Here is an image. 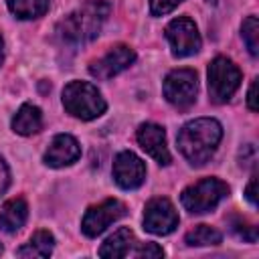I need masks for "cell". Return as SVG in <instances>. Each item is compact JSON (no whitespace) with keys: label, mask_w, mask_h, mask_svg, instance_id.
Here are the masks:
<instances>
[{"label":"cell","mask_w":259,"mask_h":259,"mask_svg":"<svg viewBox=\"0 0 259 259\" xmlns=\"http://www.w3.org/2000/svg\"><path fill=\"white\" fill-rule=\"evenodd\" d=\"M132 255H136V257H140V259H152V257H164V251H162V247H158L156 243H142Z\"/></svg>","instance_id":"603a6c76"},{"label":"cell","mask_w":259,"mask_h":259,"mask_svg":"<svg viewBox=\"0 0 259 259\" xmlns=\"http://www.w3.org/2000/svg\"><path fill=\"white\" fill-rule=\"evenodd\" d=\"M107 14H109V4L105 0H87L57 24L55 28L57 38L63 45H73V47L91 42L99 34Z\"/></svg>","instance_id":"6da1fadb"},{"label":"cell","mask_w":259,"mask_h":259,"mask_svg":"<svg viewBox=\"0 0 259 259\" xmlns=\"http://www.w3.org/2000/svg\"><path fill=\"white\" fill-rule=\"evenodd\" d=\"M166 38L170 42L172 55L178 59L196 55L202 45L198 28L188 16H178V18L170 20L166 26Z\"/></svg>","instance_id":"52a82bcc"},{"label":"cell","mask_w":259,"mask_h":259,"mask_svg":"<svg viewBox=\"0 0 259 259\" xmlns=\"http://www.w3.org/2000/svg\"><path fill=\"white\" fill-rule=\"evenodd\" d=\"M28 219V204L24 198H10L0 208V229L6 233H16L24 227Z\"/></svg>","instance_id":"9a60e30c"},{"label":"cell","mask_w":259,"mask_h":259,"mask_svg":"<svg viewBox=\"0 0 259 259\" xmlns=\"http://www.w3.org/2000/svg\"><path fill=\"white\" fill-rule=\"evenodd\" d=\"M247 105H249V109H251V111H257V109H259V107H257V79H253V81H251V85H249Z\"/></svg>","instance_id":"d4e9b609"},{"label":"cell","mask_w":259,"mask_h":259,"mask_svg":"<svg viewBox=\"0 0 259 259\" xmlns=\"http://www.w3.org/2000/svg\"><path fill=\"white\" fill-rule=\"evenodd\" d=\"M186 245L190 247H208V245H219L223 241L221 231H217L214 227L208 225H196L194 229H190L184 237Z\"/></svg>","instance_id":"d6986e66"},{"label":"cell","mask_w":259,"mask_h":259,"mask_svg":"<svg viewBox=\"0 0 259 259\" xmlns=\"http://www.w3.org/2000/svg\"><path fill=\"white\" fill-rule=\"evenodd\" d=\"M0 253H2V245H0Z\"/></svg>","instance_id":"83f0119b"},{"label":"cell","mask_w":259,"mask_h":259,"mask_svg":"<svg viewBox=\"0 0 259 259\" xmlns=\"http://www.w3.org/2000/svg\"><path fill=\"white\" fill-rule=\"evenodd\" d=\"M134 245H136L134 233L127 227H121L113 235H109L105 243L99 247V257H109V259L127 257L134 253Z\"/></svg>","instance_id":"5bb4252c"},{"label":"cell","mask_w":259,"mask_h":259,"mask_svg":"<svg viewBox=\"0 0 259 259\" xmlns=\"http://www.w3.org/2000/svg\"><path fill=\"white\" fill-rule=\"evenodd\" d=\"M55 249V237L49 231H36L26 245H22L16 255L18 257H49Z\"/></svg>","instance_id":"e0dca14e"},{"label":"cell","mask_w":259,"mask_h":259,"mask_svg":"<svg viewBox=\"0 0 259 259\" xmlns=\"http://www.w3.org/2000/svg\"><path fill=\"white\" fill-rule=\"evenodd\" d=\"M79 156H81L79 142L69 134H59L51 140L42 160L51 168H65V166L75 164L79 160Z\"/></svg>","instance_id":"4fadbf2b"},{"label":"cell","mask_w":259,"mask_h":259,"mask_svg":"<svg viewBox=\"0 0 259 259\" xmlns=\"http://www.w3.org/2000/svg\"><path fill=\"white\" fill-rule=\"evenodd\" d=\"M255 184H257V178L253 176L251 182H249V186H247V190H245V196H247V200H249L253 206L257 204V198H255Z\"/></svg>","instance_id":"484cf974"},{"label":"cell","mask_w":259,"mask_h":259,"mask_svg":"<svg viewBox=\"0 0 259 259\" xmlns=\"http://www.w3.org/2000/svg\"><path fill=\"white\" fill-rule=\"evenodd\" d=\"M241 36L251 53V57L259 55V22L257 16H247L241 24Z\"/></svg>","instance_id":"ffe728a7"},{"label":"cell","mask_w":259,"mask_h":259,"mask_svg":"<svg viewBox=\"0 0 259 259\" xmlns=\"http://www.w3.org/2000/svg\"><path fill=\"white\" fill-rule=\"evenodd\" d=\"M113 180L123 190H136L146 180V164L140 156L123 150L113 160Z\"/></svg>","instance_id":"8fae6325"},{"label":"cell","mask_w":259,"mask_h":259,"mask_svg":"<svg viewBox=\"0 0 259 259\" xmlns=\"http://www.w3.org/2000/svg\"><path fill=\"white\" fill-rule=\"evenodd\" d=\"M8 184H10V172H8L6 162L0 158V194H4V192H6Z\"/></svg>","instance_id":"cb8c5ba5"},{"label":"cell","mask_w":259,"mask_h":259,"mask_svg":"<svg viewBox=\"0 0 259 259\" xmlns=\"http://www.w3.org/2000/svg\"><path fill=\"white\" fill-rule=\"evenodd\" d=\"M123 214H125V204L117 198H107V200L87 208V212L81 221V231H83V235L93 239V237L101 235L111 223H115Z\"/></svg>","instance_id":"ba28073f"},{"label":"cell","mask_w":259,"mask_h":259,"mask_svg":"<svg viewBox=\"0 0 259 259\" xmlns=\"http://www.w3.org/2000/svg\"><path fill=\"white\" fill-rule=\"evenodd\" d=\"M229 223H231V231H233L239 239H243V241H247V243H255V241H257V227H255V225L247 223V221L241 219V217H231Z\"/></svg>","instance_id":"44dd1931"},{"label":"cell","mask_w":259,"mask_h":259,"mask_svg":"<svg viewBox=\"0 0 259 259\" xmlns=\"http://www.w3.org/2000/svg\"><path fill=\"white\" fill-rule=\"evenodd\" d=\"M42 127V113L36 105L24 103L12 117V130L20 136H32Z\"/></svg>","instance_id":"2e32d148"},{"label":"cell","mask_w":259,"mask_h":259,"mask_svg":"<svg viewBox=\"0 0 259 259\" xmlns=\"http://www.w3.org/2000/svg\"><path fill=\"white\" fill-rule=\"evenodd\" d=\"M134 61H136V51L132 47L115 45L103 57H99L97 61H93L89 65V73L99 81H107V79L119 75L121 71H125Z\"/></svg>","instance_id":"30bf717a"},{"label":"cell","mask_w":259,"mask_h":259,"mask_svg":"<svg viewBox=\"0 0 259 259\" xmlns=\"http://www.w3.org/2000/svg\"><path fill=\"white\" fill-rule=\"evenodd\" d=\"M63 107L77 119L89 121L105 113L107 103L99 89L87 81H71L63 89Z\"/></svg>","instance_id":"3957f363"},{"label":"cell","mask_w":259,"mask_h":259,"mask_svg":"<svg viewBox=\"0 0 259 259\" xmlns=\"http://www.w3.org/2000/svg\"><path fill=\"white\" fill-rule=\"evenodd\" d=\"M229 196V186L219 178H202L182 190L180 202L192 214L212 210L223 198Z\"/></svg>","instance_id":"277c9868"},{"label":"cell","mask_w":259,"mask_h":259,"mask_svg":"<svg viewBox=\"0 0 259 259\" xmlns=\"http://www.w3.org/2000/svg\"><path fill=\"white\" fill-rule=\"evenodd\" d=\"M178 212L174 204L164 198H152L144 208V229L152 235H170L178 227Z\"/></svg>","instance_id":"9c48e42d"},{"label":"cell","mask_w":259,"mask_h":259,"mask_svg":"<svg viewBox=\"0 0 259 259\" xmlns=\"http://www.w3.org/2000/svg\"><path fill=\"white\" fill-rule=\"evenodd\" d=\"M164 97L176 109H188L196 101L198 75L194 69H174L164 79Z\"/></svg>","instance_id":"8992f818"},{"label":"cell","mask_w":259,"mask_h":259,"mask_svg":"<svg viewBox=\"0 0 259 259\" xmlns=\"http://www.w3.org/2000/svg\"><path fill=\"white\" fill-rule=\"evenodd\" d=\"M208 95L212 103H225L241 85L239 67L227 57H214L208 65Z\"/></svg>","instance_id":"5b68a950"},{"label":"cell","mask_w":259,"mask_h":259,"mask_svg":"<svg viewBox=\"0 0 259 259\" xmlns=\"http://www.w3.org/2000/svg\"><path fill=\"white\" fill-rule=\"evenodd\" d=\"M221 138H223V127L217 119L196 117L180 127L176 136V144L180 154L192 166H202L214 154Z\"/></svg>","instance_id":"7a4b0ae2"},{"label":"cell","mask_w":259,"mask_h":259,"mask_svg":"<svg viewBox=\"0 0 259 259\" xmlns=\"http://www.w3.org/2000/svg\"><path fill=\"white\" fill-rule=\"evenodd\" d=\"M136 140L142 146V150H146V154H150L160 166H168L170 164V152L166 146V132L162 125L158 123H142L136 132Z\"/></svg>","instance_id":"7c38bea8"},{"label":"cell","mask_w":259,"mask_h":259,"mask_svg":"<svg viewBox=\"0 0 259 259\" xmlns=\"http://www.w3.org/2000/svg\"><path fill=\"white\" fill-rule=\"evenodd\" d=\"M2 61H4V40L0 36V65H2Z\"/></svg>","instance_id":"4316f807"},{"label":"cell","mask_w":259,"mask_h":259,"mask_svg":"<svg viewBox=\"0 0 259 259\" xmlns=\"http://www.w3.org/2000/svg\"><path fill=\"white\" fill-rule=\"evenodd\" d=\"M180 2H184V0H150V10L154 16H164V14L172 12Z\"/></svg>","instance_id":"7402d4cb"},{"label":"cell","mask_w":259,"mask_h":259,"mask_svg":"<svg viewBox=\"0 0 259 259\" xmlns=\"http://www.w3.org/2000/svg\"><path fill=\"white\" fill-rule=\"evenodd\" d=\"M8 10L20 20H32L49 10V0H8Z\"/></svg>","instance_id":"ac0fdd59"}]
</instances>
